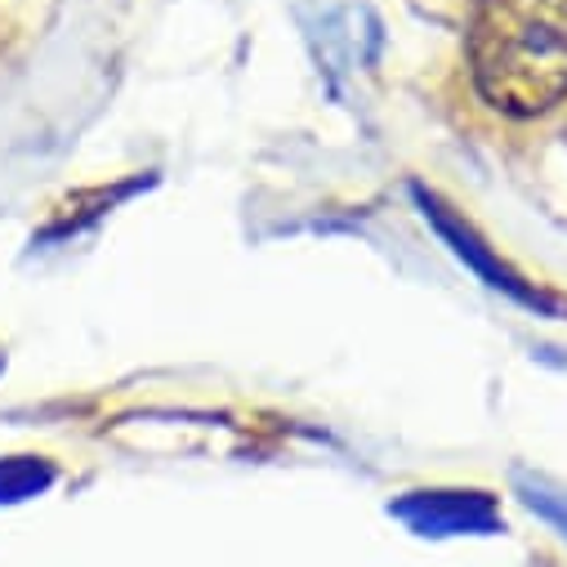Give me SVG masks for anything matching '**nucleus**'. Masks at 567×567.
Segmentation results:
<instances>
[{"label":"nucleus","mask_w":567,"mask_h":567,"mask_svg":"<svg viewBox=\"0 0 567 567\" xmlns=\"http://www.w3.org/2000/svg\"><path fill=\"white\" fill-rule=\"evenodd\" d=\"M518 492H523V501H527L540 518H549V523L567 536V492H563V487H554V483H545V478H532V474H518Z\"/></svg>","instance_id":"obj_5"},{"label":"nucleus","mask_w":567,"mask_h":567,"mask_svg":"<svg viewBox=\"0 0 567 567\" xmlns=\"http://www.w3.org/2000/svg\"><path fill=\"white\" fill-rule=\"evenodd\" d=\"M470 59L492 107L545 112L567 94V0H478Z\"/></svg>","instance_id":"obj_1"},{"label":"nucleus","mask_w":567,"mask_h":567,"mask_svg":"<svg viewBox=\"0 0 567 567\" xmlns=\"http://www.w3.org/2000/svg\"><path fill=\"white\" fill-rule=\"evenodd\" d=\"M54 483V470L41 456H10L0 461V501H28Z\"/></svg>","instance_id":"obj_4"},{"label":"nucleus","mask_w":567,"mask_h":567,"mask_svg":"<svg viewBox=\"0 0 567 567\" xmlns=\"http://www.w3.org/2000/svg\"><path fill=\"white\" fill-rule=\"evenodd\" d=\"M420 206H424V215L434 219V228L452 241V250H456L461 259H470V264L487 277V287L509 291L514 300H523V305H532V309H549V300H545V296H536V291H527L523 281H518V277H514V272H509V268H505V264H501V259H496V255H492V250L470 233V224H461L456 215H447V206H439L434 197H424V193H420Z\"/></svg>","instance_id":"obj_3"},{"label":"nucleus","mask_w":567,"mask_h":567,"mask_svg":"<svg viewBox=\"0 0 567 567\" xmlns=\"http://www.w3.org/2000/svg\"><path fill=\"white\" fill-rule=\"evenodd\" d=\"M393 514L420 536H483L501 527V514L483 492H411Z\"/></svg>","instance_id":"obj_2"}]
</instances>
